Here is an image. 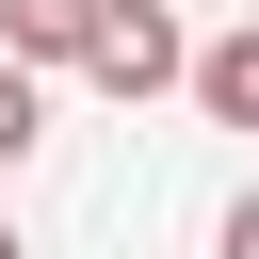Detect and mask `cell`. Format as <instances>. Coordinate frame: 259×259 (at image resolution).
<instances>
[{
  "mask_svg": "<svg viewBox=\"0 0 259 259\" xmlns=\"http://www.w3.org/2000/svg\"><path fill=\"white\" fill-rule=\"evenodd\" d=\"M162 16H178V0H162Z\"/></svg>",
  "mask_w": 259,
  "mask_h": 259,
  "instance_id": "cell-7",
  "label": "cell"
},
{
  "mask_svg": "<svg viewBox=\"0 0 259 259\" xmlns=\"http://www.w3.org/2000/svg\"><path fill=\"white\" fill-rule=\"evenodd\" d=\"M0 259H32V243H16V227H0Z\"/></svg>",
  "mask_w": 259,
  "mask_h": 259,
  "instance_id": "cell-6",
  "label": "cell"
},
{
  "mask_svg": "<svg viewBox=\"0 0 259 259\" xmlns=\"http://www.w3.org/2000/svg\"><path fill=\"white\" fill-rule=\"evenodd\" d=\"M210 259H259V194H243V210H227V227H210Z\"/></svg>",
  "mask_w": 259,
  "mask_h": 259,
  "instance_id": "cell-5",
  "label": "cell"
},
{
  "mask_svg": "<svg viewBox=\"0 0 259 259\" xmlns=\"http://www.w3.org/2000/svg\"><path fill=\"white\" fill-rule=\"evenodd\" d=\"M81 81H97V97H194V32H178L162 0H113V32H97Z\"/></svg>",
  "mask_w": 259,
  "mask_h": 259,
  "instance_id": "cell-1",
  "label": "cell"
},
{
  "mask_svg": "<svg viewBox=\"0 0 259 259\" xmlns=\"http://www.w3.org/2000/svg\"><path fill=\"white\" fill-rule=\"evenodd\" d=\"M194 113H210V130H259V16L194 49Z\"/></svg>",
  "mask_w": 259,
  "mask_h": 259,
  "instance_id": "cell-3",
  "label": "cell"
},
{
  "mask_svg": "<svg viewBox=\"0 0 259 259\" xmlns=\"http://www.w3.org/2000/svg\"><path fill=\"white\" fill-rule=\"evenodd\" d=\"M32 130H49V97H32V65H0V178L32 162Z\"/></svg>",
  "mask_w": 259,
  "mask_h": 259,
  "instance_id": "cell-4",
  "label": "cell"
},
{
  "mask_svg": "<svg viewBox=\"0 0 259 259\" xmlns=\"http://www.w3.org/2000/svg\"><path fill=\"white\" fill-rule=\"evenodd\" d=\"M97 32H113V0H0V65H97Z\"/></svg>",
  "mask_w": 259,
  "mask_h": 259,
  "instance_id": "cell-2",
  "label": "cell"
}]
</instances>
